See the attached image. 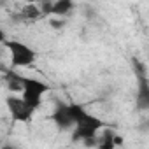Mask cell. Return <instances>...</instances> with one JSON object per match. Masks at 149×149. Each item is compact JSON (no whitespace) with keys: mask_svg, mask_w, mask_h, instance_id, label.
Segmentation results:
<instances>
[{"mask_svg":"<svg viewBox=\"0 0 149 149\" xmlns=\"http://www.w3.org/2000/svg\"><path fill=\"white\" fill-rule=\"evenodd\" d=\"M104 126H105V123L100 118H97V116L90 114L86 109H83L79 112V116H77L76 126H74V137H72V140L74 142L83 140L86 144H98L97 132L102 130Z\"/></svg>","mask_w":149,"mask_h":149,"instance_id":"cell-1","label":"cell"},{"mask_svg":"<svg viewBox=\"0 0 149 149\" xmlns=\"http://www.w3.org/2000/svg\"><path fill=\"white\" fill-rule=\"evenodd\" d=\"M132 67L137 77V97H135V105L139 111H149V79L144 63L139 58H132Z\"/></svg>","mask_w":149,"mask_h":149,"instance_id":"cell-2","label":"cell"},{"mask_svg":"<svg viewBox=\"0 0 149 149\" xmlns=\"http://www.w3.org/2000/svg\"><path fill=\"white\" fill-rule=\"evenodd\" d=\"M6 47L11 53V67L13 68H16V67H32L37 60V53L30 46H26L19 40H7Z\"/></svg>","mask_w":149,"mask_h":149,"instance_id":"cell-3","label":"cell"},{"mask_svg":"<svg viewBox=\"0 0 149 149\" xmlns=\"http://www.w3.org/2000/svg\"><path fill=\"white\" fill-rule=\"evenodd\" d=\"M84 107L79 104H58V107L54 109L51 119L54 121V125L60 130H70L76 126L77 116Z\"/></svg>","mask_w":149,"mask_h":149,"instance_id":"cell-4","label":"cell"},{"mask_svg":"<svg viewBox=\"0 0 149 149\" xmlns=\"http://www.w3.org/2000/svg\"><path fill=\"white\" fill-rule=\"evenodd\" d=\"M49 90H51L49 84L44 83V81L32 79V77H23V88H21L23 98H25L32 107H35V109L40 105L44 93H47Z\"/></svg>","mask_w":149,"mask_h":149,"instance_id":"cell-5","label":"cell"},{"mask_svg":"<svg viewBox=\"0 0 149 149\" xmlns=\"http://www.w3.org/2000/svg\"><path fill=\"white\" fill-rule=\"evenodd\" d=\"M7 104V109L13 116L14 121H21V123H30L32 118H33V112H35V107H32L23 97L18 98V97H7L6 100Z\"/></svg>","mask_w":149,"mask_h":149,"instance_id":"cell-6","label":"cell"},{"mask_svg":"<svg viewBox=\"0 0 149 149\" xmlns=\"http://www.w3.org/2000/svg\"><path fill=\"white\" fill-rule=\"evenodd\" d=\"M74 9V2L72 0H56L51 6V14L54 16H65Z\"/></svg>","mask_w":149,"mask_h":149,"instance_id":"cell-7","label":"cell"},{"mask_svg":"<svg viewBox=\"0 0 149 149\" xmlns=\"http://www.w3.org/2000/svg\"><path fill=\"white\" fill-rule=\"evenodd\" d=\"M42 9H39L35 4H26L23 9H21V18L23 19H28V21H33V19H39L42 16Z\"/></svg>","mask_w":149,"mask_h":149,"instance_id":"cell-8","label":"cell"},{"mask_svg":"<svg viewBox=\"0 0 149 149\" xmlns=\"http://www.w3.org/2000/svg\"><path fill=\"white\" fill-rule=\"evenodd\" d=\"M51 26H53V28H61V26H63V21H56V19H53V21H51Z\"/></svg>","mask_w":149,"mask_h":149,"instance_id":"cell-9","label":"cell"},{"mask_svg":"<svg viewBox=\"0 0 149 149\" xmlns=\"http://www.w3.org/2000/svg\"><path fill=\"white\" fill-rule=\"evenodd\" d=\"M23 2H26V4H33L35 0H23Z\"/></svg>","mask_w":149,"mask_h":149,"instance_id":"cell-10","label":"cell"}]
</instances>
